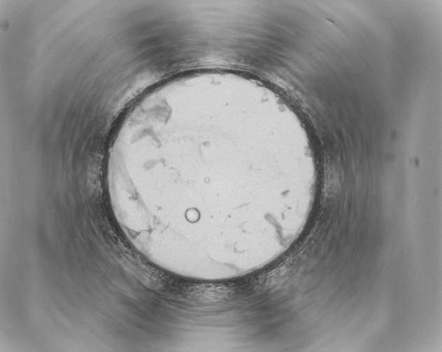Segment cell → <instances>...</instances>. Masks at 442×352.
Here are the masks:
<instances>
[{
	"mask_svg": "<svg viewBox=\"0 0 442 352\" xmlns=\"http://www.w3.org/2000/svg\"><path fill=\"white\" fill-rule=\"evenodd\" d=\"M278 104L236 82L177 81L124 115L107 154L110 197L134 205L173 193L241 200L283 222L313 200L319 165Z\"/></svg>",
	"mask_w": 442,
	"mask_h": 352,
	"instance_id": "cell-1",
	"label": "cell"
},
{
	"mask_svg": "<svg viewBox=\"0 0 442 352\" xmlns=\"http://www.w3.org/2000/svg\"><path fill=\"white\" fill-rule=\"evenodd\" d=\"M229 293V290L221 285L206 284L197 286L192 294L201 300L214 301L224 298Z\"/></svg>",
	"mask_w": 442,
	"mask_h": 352,
	"instance_id": "cell-2",
	"label": "cell"
}]
</instances>
